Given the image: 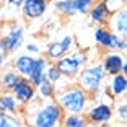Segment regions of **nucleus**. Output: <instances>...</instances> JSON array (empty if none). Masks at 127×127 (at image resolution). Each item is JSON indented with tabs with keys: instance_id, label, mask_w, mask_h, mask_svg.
Masks as SVG:
<instances>
[{
	"instance_id": "b1692460",
	"label": "nucleus",
	"mask_w": 127,
	"mask_h": 127,
	"mask_svg": "<svg viewBox=\"0 0 127 127\" xmlns=\"http://www.w3.org/2000/svg\"><path fill=\"white\" fill-rule=\"evenodd\" d=\"M114 111H116V114L119 116V119L127 121V103H126V101H121V103H117Z\"/></svg>"
},
{
	"instance_id": "20e7f679",
	"label": "nucleus",
	"mask_w": 127,
	"mask_h": 127,
	"mask_svg": "<svg viewBox=\"0 0 127 127\" xmlns=\"http://www.w3.org/2000/svg\"><path fill=\"white\" fill-rule=\"evenodd\" d=\"M85 65H88V54L83 49H73L70 54L64 56L62 59L56 62V67L59 68L64 78L67 80L77 78V75L80 73V70Z\"/></svg>"
},
{
	"instance_id": "bb28decb",
	"label": "nucleus",
	"mask_w": 127,
	"mask_h": 127,
	"mask_svg": "<svg viewBox=\"0 0 127 127\" xmlns=\"http://www.w3.org/2000/svg\"><path fill=\"white\" fill-rule=\"evenodd\" d=\"M7 49H5L3 42H2V39H0V67L5 64V60H7Z\"/></svg>"
},
{
	"instance_id": "6e6552de",
	"label": "nucleus",
	"mask_w": 127,
	"mask_h": 127,
	"mask_svg": "<svg viewBox=\"0 0 127 127\" xmlns=\"http://www.w3.org/2000/svg\"><path fill=\"white\" fill-rule=\"evenodd\" d=\"M96 0H59L56 3V8L59 13L65 16L73 15H86Z\"/></svg>"
},
{
	"instance_id": "5701e85b",
	"label": "nucleus",
	"mask_w": 127,
	"mask_h": 127,
	"mask_svg": "<svg viewBox=\"0 0 127 127\" xmlns=\"http://www.w3.org/2000/svg\"><path fill=\"white\" fill-rule=\"evenodd\" d=\"M46 80L51 82L54 86H57L60 82H64V77H62V73L59 72V68L56 67V64H49L47 72H46Z\"/></svg>"
},
{
	"instance_id": "cd10ccee",
	"label": "nucleus",
	"mask_w": 127,
	"mask_h": 127,
	"mask_svg": "<svg viewBox=\"0 0 127 127\" xmlns=\"http://www.w3.org/2000/svg\"><path fill=\"white\" fill-rule=\"evenodd\" d=\"M7 2L11 5V7H21L25 0H7Z\"/></svg>"
},
{
	"instance_id": "1a4fd4ad",
	"label": "nucleus",
	"mask_w": 127,
	"mask_h": 127,
	"mask_svg": "<svg viewBox=\"0 0 127 127\" xmlns=\"http://www.w3.org/2000/svg\"><path fill=\"white\" fill-rule=\"evenodd\" d=\"M10 93H13V96L16 98L20 106H28L36 99V86L28 78H23L21 77L20 82L13 86V90H11Z\"/></svg>"
},
{
	"instance_id": "c85d7f7f",
	"label": "nucleus",
	"mask_w": 127,
	"mask_h": 127,
	"mask_svg": "<svg viewBox=\"0 0 127 127\" xmlns=\"http://www.w3.org/2000/svg\"><path fill=\"white\" fill-rule=\"evenodd\" d=\"M121 73L124 75V77H127V57H126V60H124V65H122V72Z\"/></svg>"
},
{
	"instance_id": "f8f14e48",
	"label": "nucleus",
	"mask_w": 127,
	"mask_h": 127,
	"mask_svg": "<svg viewBox=\"0 0 127 127\" xmlns=\"http://www.w3.org/2000/svg\"><path fill=\"white\" fill-rule=\"evenodd\" d=\"M108 25H109L108 28L112 33H116L117 36L127 39V5L117 8L116 11H112Z\"/></svg>"
},
{
	"instance_id": "393cba45",
	"label": "nucleus",
	"mask_w": 127,
	"mask_h": 127,
	"mask_svg": "<svg viewBox=\"0 0 127 127\" xmlns=\"http://www.w3.org/2000/svg\"><path fill=\"white\" fill-rule=\"evenodd\" d=\"M25 49H26V54H30V56H34V54H39L41 52V47H39V44L37 42H26L25 44Z\"/></svg>"
},
{
	"instance_id": "7ed1b4c3",
	"label": "nucleus",
	"mask_w": 127,
	"mask_h": 127,
	"mask_svg": "<svg viewBox=\"0 0 127 127\" xmlns=\"http://www.w3.org/2000/svg\"><path fill=\"white\" fill-rule=\"evenodd\" d=\"M106 78V73L103 70L101 62L88 64L80 70L77 75V85L86 91L88 95H96L103 90V82Z\"/></svg>"
},
{
	"instance_id": "9b49d317",
	"label": "nucleus",
	"mask_w": 127,
	"mask_h": 127,
	"mask_svg": "<svg viewBox=\"0 0 127 127\" xmlns=\"http://www.w3.org/2000/svg\"><path fill=\"white\" fill-rule=\"evenodd\" d=\"M124 60H126V56L121 52H106L103 56V59H101V65H103L104 73L109 75V77H114V75L121 73Z\"/></svg>"
},
{
	"instance_id": "4468645a",
	"label": "nucleus",
	"mask_w": 127,
	"mask_h": 127,
	"mask_svg": "<svg viewBox=\"0 0 127 127\" xmlns=\"http://www.w3.org/2000/svg\"><path fill=\"white\" fill-rule=\"evenodd\" d=\"M47 0H25L21 5L23 16L26 20H37L47 11Z\"/></svg>"
},
{
	"instance_id": "7c9ffc66",
	"label": "nucleus",
	"mask_w": 127,
	"mask_h": 127,
	"mask_svg": "<svg viewBox=\"0 0 127 127\" xmlns=\"http://www.w3.org/2000/svg\"><path fill=\"white\" fill-rule=\"evenodd\" d=\"M122 3H124V5H127V0H122Z\"/></svg>"
},
{
	"instance_id": "412c9836",
	"label": "nucleus",
	"mask_w": 127,
	"mask_h": 127,
	"mask_svg": "<svg viewBox=\"0 0 127 127\" xmlns=\"http://www.w3.org/2000/svg\"><path fill=\"white\" fill-rule=\"evenodd\" d=\"M56 91V86L47 80H44L41 85L36 86V96H39V99H54Z\"/></svg>"
},
{
	"instance_id": "f3484780",
	"label": "nucleus",
	"mask_w": 127,
	"mask_h": 127,
	"mask_svg": "<svg viewBox=\"0 0 127 127\" xmlns=\"http://www.w3.org/2000/svg\"><path fill=\"white\" fill-rule=\"evenodd\" d=\"M49 64H51V62H49L46 57H36V65H34V70H33V73H31V77L28 78L34 86L41 85V83L46 80V72H47Z\"/></svg>"
},
{
	"instance_id": "0eeeda50",
	"label": "nucleus",
	"mask_w": 127,
	"mask_h": 127,
	"mask_svg": "<svg viewBox=\"0 0 127 127\" xmlns=\"http://www.w3.org/2000/svg\"><path fill=\"white\" fill-rule=\"evenodd\" d=\"M85 116H86V119H88L90 124L106 126V124L112 119V116H114V108H112L109 103L99 101V103H95V104L88 106Z\"/></svg>"
},
{
	"instance_id": "f257e3e1",
	"label": "nucleus",
	"mask_w": 127,
	"mask_h": 127,
	"mask_svg": "<svg viewBox=\"0 0 127 127\" xmlns=\"http://www.w3.org/2000/svg\"><path fill=\"white\" fill-rule=\"evenodd\" d=\"M26 122L31 127H60L64 111L56 99H34L26 106Z\"/></svg>"
},
{
	"instance_id": "4be33fe9",
	"label": "nucleus",
	"mask_w": 127,
	"mask_h": 127,
	"mask_svg": "<svg viewBox=\"0 0 127 127\" xmlns=\"http://www.w3.org/2000/svg\"><path fill=\"white\" fill-rule=\"evenodd\" d=\"M0 127H23V122L18 114L0 112Z\"/></svg>"
},
{
	"instance_id": "ddd939ff",
	"label": "nucleus",
	"mask_w": 127,
	"mask_h": 127,
	"mask_svg": "<svg viewBox=\"0 0 127 127\" xmlns=\"http://www.w3.org/2000/svg\"><path fill=\"white\" fill-rule=\"evenodd\" d=\"M111 15H112V11L109 10L108 5H106L104 2H101V0L95 2L93 7L88 11L90 21L93 23V25H96V26H108L109 20H111Z\"/></svg>"
},
{
	"instance_id": "2eb2a0df",
	"label": "nucleus",
	"mask_w": 127,
	"mask_h": 127,
	"mask_svg": "<svg viewBox=\"0 0 127 127\" xmlns=\"http://www.w3.org/2000/svg\"><path fill=\"white\" fill-rule=\"evenodd\" d=\"M34 65H36V57L30 56V54H18L13 60L15 72L23 78H30L34 70Z\"/></svg>"
},
{
	"instance_id": "c756f323",
	"label": "nucleus",
	"mask_w": 127,
	"mask_h": 127,
	"mask_svg": "<svg viewBox=\"0 0 127 127\" xmlns=\"http://www.w3.org/2000/svg\"><path fill=\"white\" fill-rule=\"evenodd\" d=\"M86 127H106V126H99V124H88Z\"/></svg>"
},
{
	"instance_id": "9d476101",
	"label": "nucleus",
	"mask_w": 127,
	"mask_h": 127,
	"mask_svg": "<svg viewBox=\"0 0 127 127\" xmlns=\"http://www.w3.org/2000/svg\"><path fill=\"white\" fill-rule=\"evenodd\" d=\"M0 39L3 42L7 52H15L16 49L21 47L23 41H25V28L21 25H11Z\"/></svg>"
},
{
	"instance_id": "423d86ee",
	"label": "nucleus",
	"mask_w": 127,
	"mask_h": 127,
	"mask_svg": "<svg viewBox=\"0 0 127 127\" xmlns=\"http://www.w3.org/2000/svg\"><path fill=\"white\" fill-rule=\"evenodd\" d=\"M75 37L73 34H65L62 39L59 41H52L49 42L47 47H46V59L51 64H56L59 59H62L64 56L70 54L75 49Z\"/></svg>"
},
{
	"instance_id": "6ab92c4d",
	"label": "nucleus",
	"mask_w": 127,
	"mask_h": 127,
	"mask_svg": "<svg viewBox=\"0 0 127 127\" xmlns=\"http://www.w3.org/2000/svg\"><path fill=\"white\" fill-rule=\"evenodd\" d=\"M88 124L90 122L85 114H65L60 127H86Z\"/></svg>"
},
{
	"instance_id": "a878e982",
	"label": "nucleus",
	"mask_w": 127,
	"mask_h": 127,
	"mask_svg": "<svg viewBox=\"0 0 127 127\" xmlns=\"http://www.w3.org/2000/svg\"><path fill=\"white\" fill-rule=\"evenodd\" d=\"M101 2H104L111 11H116L117 8L122 7V0H101Z\"/></svg>"
},
{
	"instance_id": "aec40b11",
	"label": "nucleus",
	"mask_w": 127,
	"mask_h": 127,
	"mask_svg": "<svg viewBox=\"0 0 127 127\" xmlns=\"http://www.w3.org/2000/svg\"><path fill=\"white\" fill-rule=\"evenodd\" d=\"M20 78H21V77H20L15 70H5L3 73L0 75V86L7 91H11L13 86L20 82Z\"/></svg>"
},
{
	"instance_id": "a211bd4d",
	"label": "nucleus",
	"mask_w": 127,
	"mask_h": 127,
	"mask_svg": "<svg viewBox=\"0 0 127 127\" xmlns=\"http://www.w3.org/2000/svg\"><path fill=\"white\" fill-rule=\"evenodd\" d=\"M0 112H10V114H18L20 112V103L13 93L5 91L0 95Z\"/></svg>"
},
{
	"instance_id": "39448f33",
	"label": "nucleus",
	"mask_w": 127,
	"mask_h": 127,
	"mask_svg": "<svg viewBox=\"0 0 127 127\" xmlns=\"http://www.w3.org/2000/svg\"><path fill=\"white\" fill-rule=\"evenodd\" d=\"M95 42L106 52H121L124 44V37L112 33L108 26H96L95 28Z\"/></svg>"
},
{
	"instance_id": "f03ea898",
	"label": "nucleus",
	"mask_w": 127,
	"mask_h": 127,
	"mask_svg": "<svg viewBox=\"0 0 127 127\" xmlns=\"http://www.w3.org/2000/svg\"><path fill=\"white\" fill-rule=\"evenodd\" d=\"M90 95L77 83H68L56 91V103L64 114H85L90 106Z\"/></svg>"
},
{
	"instance_id": "dca6fc26",
	"label": "nucleus",
	"mask_w": 127,
	"mask_h": 127,
	"mask_svg": "<svg viewBox=\"0 0 127 127\" xmlns=\"http://www.w3.org/2000/svg\"><path fill=\"white\" fill-rule=\"evenodd\" d=\"M108 90L112 98L126 96L127 95V77H124L122 73H117L114 77H111V80L108 83Z\"/></svg>"
}]
</instances>
